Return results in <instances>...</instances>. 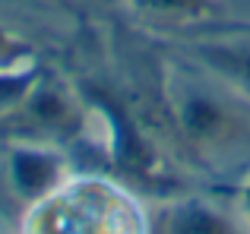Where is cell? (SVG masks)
<instances>
[{
	"label": "cell",
	"mask_w": 250,
	"mask_h": 234,
	"mask_svg": "<svg viewBox=\"0 0 250 234\" xmlns=\"http://www.w3.org/2000/svg\"><path fill=\"white\" fill-rule=\"evenodd\" d=\"M136 22L146 29H159L162 35H177L193 25L225 19L219 0H127Z\"/></svg>",
	"instance_id": "cell-5"
},
{
	"label": "cell",
	"mask_w": 250,
	"mask_h": 234,
	"mask_svg": "<svg viewBox=\"0 0 250 234\" xmlns=\"http://www.w3.org/2000/svg\"><path fill=\"white\" fill-rule=\"evenodd\" d=\"M3 180L19 203L35 206L70 180L67 158L57 146H35V142H3Z\"/></svg>",
	"instance_id": "cell-4"
},
{
	"label": "cell",
	"mask_w": 250,
	"mask_h": 234,
	"mask_svg": "<svg viewBox=\"0 0 250 234\" xmlns=\"http://www.w3.org/2000/svg\"><path fill=\"white\" fill-rule=\"evenodd\" d=\"M159 48L165 57L155 70L152 108L155 123L174 155L203 171H222L234 161H247L250 98L165 44Z\"/></svg>",
	"instance_id": "cell-1"
},
{
	"label": "cell",
	"mask_w": 250,
	"mask_h": 234,
	"mask_svg": "<svg viewBox=\"0 0 250 234\" xmlns=\"http://www.w3.org/2000/svg\"><path fill=\"white\" fill-rule=\"evenodd\" d=\"M159 234H247V228L206 199H181L162 215Z\"/></svg>",
	"instance_id": "cell-6"
},
{
	"label": "cell",
	"mask_w": 250,
	"mask_h": 234,
	"mask_svg": "<svg viewBox=\"0 0 250 234\" xmlns=\"http://www.w3.org/2000/svg\"><path fill=\"white\" fill-rule=\"evenodd\" d=\"M38 63L35 57V44L29 38L16 35L13 29L0 25V73H10V70H25Z\"/></svg>",
	"instance_id": "cell-7"
},
{
	"label": "cell",
	"mask_w": 250,
	"mask_h": 234,
	"mask_svg": "<svg viewBox=\"0 0 250 234\" xmlns=\"http://www.w3.org/2000/svg\"><path fill=\"white\" fill-rule=\"evenodd\" d=\"M89 111L92 105L80 95V89L38 63L16 105L0 117V139L63 149L85 133Z\"/></svg>",
	"instance_id": "cell-2"
},
{
	"label": "cell",
	"mask_w": 250,
	"mask_h": 234,
	"mask_svg": "<svg viewBox=\"0 0 250 234\" xmlns=\"http://www.w3.org/2000/svg\"><path fill=\"white\" fill-rule=\"evenodd\" d=\"M159 44L219 76L225 86L250 98V22H203L177 35H159Z\"/></svg>",
	"instance_id": "cell-3"
},
{
	"label": "cell",
	"mask_w": 250,
	"mask_h": 234,
	"mask_svg": "<svg viewBox=\"0 0 250 234\" xmlns=\"http://www.w3.org/2000/svg\"><path fill=\"white\" fill-rule=\"evenodd\" d=\"M238 203H241V222H244V228L250 234V171L244 174V180L238 187Z\"/></svg>",
	"instance_id": "cell-8"
}]
</instances>
